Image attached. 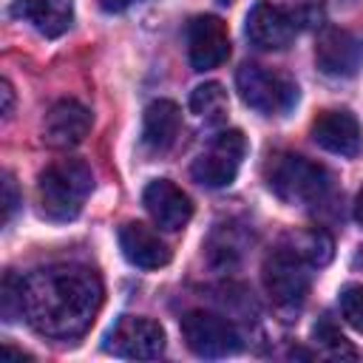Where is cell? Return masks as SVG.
Segmentation results:
<instances>
[{
	"label": "cell",
	"mask_w": 363,
	"mask_h": 363,
	"mask_svg": "<svg viewBox=\"0 0 363 363\" xmlns=\"http://www.w3.org/2000/svg\"><path fill=\"white\" fill-rule=\"evenodd\" d=\"M102 306V281L82 264H51L23 278V318L54 340H74L88 332Z\"/></svg>",
	"instance_id": "1"
},
{
	"label": "cell",
	"mask_w": 363,
	"mask_h": 363,
	"mask_svg": "<svg viewBox=\"0 0 363 363\" xmlns=\"http://www.w3.org/2000/svg\"><path fill=\"white\" fill-rule=\"evenodd\" d=\"M91 190H94V173L82 159L51 162L37 179L40 210L51 221L77 218Z\"/></svg>",
	"instance_id": "2"
},
{
	"label": "cell",
	"mask_w": 363,
	"mask_h": 363,
	"mask_svg": "<svg viewBox=\"0 0 363 363\" xmlns=\"http://www.w3.org/2000/svg\"><path fill=\"white\" fill-rule=\"evenodd\" d=\"M267 187L286 204H318L332 187L323 164L298 153H275L267 162Z\"/></svg>",
	"instance_id": "3"
},
{
	"label": "cell",
	"mask_w": 363,
	"mask_h": 363,
	"mask_svg": "<svg viewBox=\"0 0 363 363\" xmlns=\"http://www.w3.org/2000/svg\"><path fill=\"white\" fill-rule=\"evenodd\" d=\"M235 88L238 96L244 99V105H250L252 111L264 113V116H284L295 108L298 102V85L264 65L247 62L238 68L235 74Z\"/></svg>",
	"instance_id": "4"
},
{
	"label": "cell",
	"mask_w": 363,
	"mask_h": 363,
	"mask_svg": "<svg viewBox=\"0 0 363 363\" xmlns=\"http://www.w3.org/2000/svg\"><path fill=\"white\" fill-rule=\"evenodd\" d=\"M261 275H264V289L269 301L284 312L298 309L309 295V264L301 261L286 247L267 255Z\"/></svg>",
	"instance_id": "5"
},
{
	"label": "cell",
	"mask_w": 363,
	"mask_h": 363,
	"mask_svg": "<svg viewBox=\"0 0 363 363\" xmlns=\"http://www.w3.org/2000/svg\"><path fill=\"white\" fill-rule=\"evenodd\" d=\"M244 153H247V139L241 130L235 128L218 130L213 142L196 156L190 176L204 187H227L238 176Z\"/></svg>",
	"instance_id": "6"
},
{
	"label": "cell",
	"mask_w": 363,
	"mask_h": 363,
	"mask_svg": "<svg viewBox=\"0 0 363 363\" xmlns=\"http://www.w3.org/2000/svg\"><path fill=\"white\" fill-rule=\"evenodd\" d=\"M182 337L199 357H227L241 349L238 329L224 315L207 309H193L182 318Z\"/></svg>",
	"instance_id": "7"
},
{
	"label": "cell",
	"mask_w": 363,
	"mask_h": 363,
	"mask_svg": "<svg viewBox=\"0 0 363 363\" xmlns=\"http://www.w3.org/2000/svg\"><path fill=\"white\" fill-rule=\"evenodd\" d=\"M164 329L139 315H122L105 335V352L128 360H153L164 352Z\"/></svg>",
	"instance_id": "8"
},
{
	"label": "cell",
	"mask_w": 363,
	"mask_h": 363,
	"mask_svg": "<svg viewBox=\"0 0 363 363\" xmlns=\"http://www.w3.org/2000/svg\"><path fill=\"white\" fill-rule=\"evenodd\" d=\"M230 57V34L224 20L213 14H199L187 26V60L193 71L218 68Z\"/></svg>",
	"instance_id": "9"
},
{
	"label": "cell",
	"mask_w": 363,
	"mask_h": 363,
	"mask_svg": "<svg viewBox=\"0 0 363 363\" xmlns=\"http://www.w3.org/2000/svg\"><path fill=\"white\" fill-rule=\"evenodd\" d=\"M244 31H247V37H250V43L255 48L281 51L295 37V20H292V14L284 6L269 3V0H261V3H255L250 9Z\"/></svg>",
	"instance_id": "10"
},
{
	"label": "cell",
	"mask_w": 363,
	"mask_h": 363,
	"mask_svg": "<svg viewBox=\"0 0 363 363\" xmlns=\"http://www.w3.org/2000/svg\"><path fill=\"white\" fill-rule=\"evenodd\" d=\"M91 130V111L77 99H60L48 108L43 119V142L54 150H68L79 145Z\"/></svg>",
	"instance_id": "11"
},
{
	"label": "cell",
	"mask_w": 363,
	"mask_h": 363,
	"mask_svg": "<svg viewBox=\"0 0 363 363\" xmlns=\"http://www.w3.org/2000/svg\"><path fill=\"white\" fill-rule=\"evenodd\" d=\"M142 204L150 213L153 224L162 227V230H167V233L182 230L193 218V201H190V196L179 184H173L170 179L150 182L145 187V193H142Z\"/></svg>",
	"instance_id": "12"
},
{
	"label": "cell",
	"mask_w": 363,
	"mask_h": 363,
	"mask_svg": "<svg viewBox=\"0 0 363 363\" xmlns=\"http://www.w3.org/2000/svg\"><path fill=\"white\" fill-rule=\"evenodd\" d=\"M312 139L323 150L335 156H357L363 145V133L357 119L349 111H323L312 122Z\"/></svg>",
	"instance_id": "13"
},
{
	"label": "cell",
	"mask_w": 363,
	"mask_h": 363,
	"mask_svg": "<svg viewBox=\"0 0 363 363\" xmlns=\"http://www.w3.org/2000/svg\"><path fill=\"white\" fill-rule=\"evenodd\" d=\"M119 250L128 258V264L139 269H159L170 264V247L162 241L156 230H150L142 221H128L119 230Z\"/></svg>",
	"instance_id": "14"
},
{
	"label": "cell",
	"mask_w": 363,
	"mask_h": 363,
	"mask_svg": "<svg viewBox=\"0 0 363 363\" xmlns=\"http://www.w3.org/2000/svg\"><path fill=\"white\" fill-rule=\"evenodd\" d=\"M315 62L326 77H352L360 68V45L343 28H323L315 45Z\"/></svg>",
	"instance_id": "15"
},
{
	"label": "cell",
	"mask_w": 363,
	"mask_h": 363,
	"mask_svg": "<svg viewBox=\"0 0 363 363\" xmlns=\"http://www.w3.org/2000/svg\"><path fill=\"white\" fill-rule=\"evenodd\" d=\"M11 14L28 20L43 37H60L71 28L74 0H17Z\"/></svg>",
	"instance_id": "16"
},
{
	"label": "cell",
	"mask_w": 363,
	"mask_h": 363,
	"mask_svg": "<svg viewBox=\"0 0 363 363\" xmlns=\"http://www.w3.org/2000/svg\"><path fill=\"white\" fill-rule=\"evenodd\" d=\"M179 128H182V113H179V105L170 102V99H156L145 108V119H142V142L162 153L167 150L176 136H179Z\"/></svg>",
	"instance_id": "17"
},
{
	"label": "cell",
	"mask_w": 363,
	"mask_h": 363,
	"mask_svg": "<svg viewBox=\"0 0 363 363\" xmlns=\"http://www.w3.org/2000/svg\"><path fill=\"white\" fill-rule=\"evenodd\" d=\"M286 250H292L301 261H306L309 267H323L332 261V252H335V241L326 230L320 227H309V230H301V233H292L289 235V244Z\"/></svg>",
	"instance_id": "18"
},
{
	"label": "cell",
	"mask_w": 363,
	"mask_h": 363,
	"mask_svg": "<svg viewBox=\"0 0 363 363\" xmlns=\"http://www.w3.org/2000/svg\"><path fill=\"white\" fill-rule=\"evenodd\" d=\"M190 111L207 122H218L227 113V94L218 82H204L190 94Z\"/></svg>",
	"instance_id": "19"
},
{
	"label": "cell",
	"mask_w": 363,
	"mask_h": 363,
	"mask_svg": "<svg viewBox=\"0 0 363 363\" xmlns=\"http://www.w3.org/2000/svg\"><path fill=\"white\" fill-rule=\"evenodd\" d=\"M312 337H315V343L318 346H323L329 354H335V357H354L357 352L349 346V340L340 335V329L335 326V320L332 318H320L318 323H315V329H312Z\"/></svg>",
	"instance_id": "20"
},
{
	"label": "cell",
	"mask_w": 363,
	"mask_h": 363,
	"mask_svg": "<svg viewBox=\"0 0 363 363\" xmlns=\"http://www.w3.org/2000/svg\"><path fill=\"white\" fill-rule=\"evenodd\" d=\"M337 303H340L343 320H346L354 332L363 335V284H346V286L340 289Z\"/></svg>",
	"instance_id": "21"
},
{
	"label": "cell",
	"mask_w": 363,
	"mask_h": 363,
	"mask_svg": "<svg viewBox=\"0 0 363 363\" xmlns=\"http://www.w3.org/2000/svg\"><path fill=\"white\" fill-rule=\"evenodd\" d=\"M0 309H3V320H9V323L23 318V278H17L14 272H6V278H3Z\"/></svg>",
	"instance_id": "22"
},
{
	"label": "cell",
	"mask_w": 363,
	"mask_h": 363,
	"mask_svg": "<svg viewBox=\"0 0 363 363\" xmlns=\"http://www.w3.org/2000/svg\"><path fill=\"white\" fill-rule=\"evenodd\" d=\"M292 20L301 28H318L326 20V3L323 0H292Z\"/></svg>",
	"instance_id": "23"
},
{
	"label": "cell",
	"mask_w": 363,
	"mask_h": 363,
	"mask_svg": "<svg viewBox=\"0 0 363 363\" xmlns=\"http://www.w3.org/2000/svg\"><path fill=\"white\" fill-rule=\"evenodd\" d=\"M20 204V193H17V184L11 179V173H3V224L11 221L14 210Z\"/></svg>",
	"instance_id": "24"
},
{
	"label": "cell",
	"mask_w": 363,
	"mask_h": 363,
	"mask_svg": "<svg viewBox=\"0 0 363 363\" xmlns=\"http://www.w3.org/2000/svg\"><path fill=\"white\" fill-rule=\"evenodd\" d=\"M0 96H3V116L9 119L11 111H14V91H11V82L9 79L0 82Z\"/></svg>",
	"instance_id": "25"
},
{
	"label": "cell",
	"mask_w": 363,
	"mask_h": 363,
	"mask_svg": "<svg viewBox=\"0 0 363 363\" xmlns=\"http://www.w3.org/2000/svg\"><path fill=\"white\" fill-rule=\"evenodd\" d=\"M133 3H142V0H99L102 11H111V14L125 11V9H128V6H133Z\"/></svg>",
	"instance_id": "26"
},
{
	"label": "cell",
	"mask_w": 363,
	"mask_h": 363,
	"mask_svg": "<svg viewBox=\"0 0 363 363\" xmlns=\"http://www.w3.org/2000/svg\"><path fill=\"white\" fill-rule=\"evenodd\" d=\"M0 354H3V357H17V360H31V354H26V352H20V349H11V346H3Z\"/></svg>",
	"instance_id": "27"
},
{
	"label": "cell",
	"mask_w": 363,
	"mask_h": 363,
	"mask_svg": "<svg viewBox=\"0 0 363 363\" xmlns=\"http://www.w3.org/2000/svg\"><path fill=\"white\" fill-rule=\"evenodd\" d=\"M354 218H357V224L363 227V187L357 190V199H354Z\"/></svg>",
	"instance_id": "28"
},
{
	"label": "cell",
	"mask_w": 363,
	"mask_h": 363,
	"mask_svg": "<svg viewBox=\"0 0 363 363\" xmlns=\"http://www.w3.org/2000/svg\"><path fill=\"white\" fill-rule=\"evenodd\" d=\"M218 3H230V0H218Z\"/></svg>",
	"instance_id": "29"
}]
</instances>
